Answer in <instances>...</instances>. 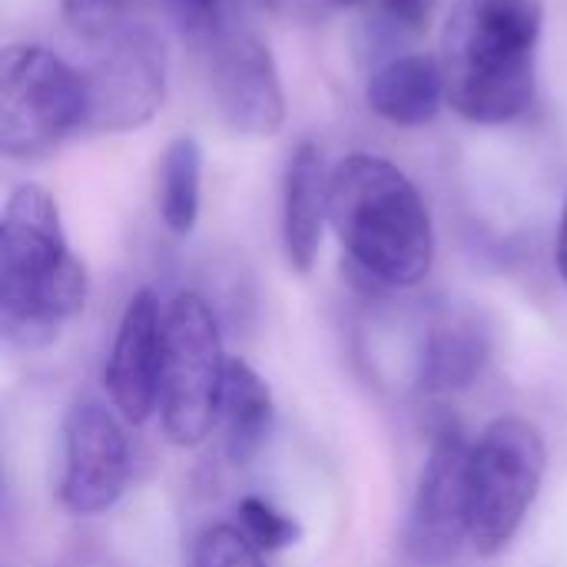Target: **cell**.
I'll return each mask as SVG.
<instances>
[{"label":"cell","instance_id":"cell-22","mask_svg":"<svg viewBox=\"0 0 567 567\" xmlns=\"http://www.w3.org/2000/svg\"><path fill=\"white\" fill-rule=\"evenodd\" d=\"M555 266H558V276L567 289V199L565 209H561V223H558V243H555Z\"/></svg>","mask_w":567,"mask_h":567},{"label":"cell","instance_id":"cell-13","mask_svg":"<svg viewBox=\"0 0 567 567\" xmlns=\"http://www.w3.org/2000/svg\"><path fill=\"white\" fill-rule=\"evenodd\" d=\"M365 103L375 116L392 126H425L449 103L445 73L439 56L429 53H392L379 60L365 83Z\"/></svg>","mask_w":567,"mask_h":567},{"label":"cell","instance_id":"cell-23","mask_svg":"<svg viewBox=\"0 0 567 567\" xmlns=\"http://www.w3.org/2000/svg\"><path fill=\"white\" fill-rule=\"evenodd\" d=\"M269 3H276V0H269Z\"/></svg>","mask_w":567,"mask_h":567},{"label":"cell","instance_id":"cell-11","mask_svg":"<svg viewBox=\"0 0 567 567\" xmlns=\"http://www.w3.org/2000/svg\"><path fill=\"white\" fill-rule=\"evenodd\" d=\"M163 312L153 289L133 292L126 302L106 369V399L126 425H143L159 402V362H163Z\"/></svg>","mask_w":567,"mask_h":567},{"label":"cell","instance_id":"cell-15","mask_svg":"<svg viewBox=\"0 0 567 567\" xmlns=\"http://www.w3.org/2000/svg\"><path fill=\"white\" fill-rule=\"evenodd\" d=\"M216 425L223 432V449L233 465H249L272 435L276 425L272 389L246 359H229Z\"/></svg>","mask_w":567,"mask_h":567},{"label":"cell","instance_id":"cell-18","mask_svg":"<svg viewBox=\"0 0 567 567\" xmlns=\"http://www.w3.org/2000/svg\"><path fill=\"white\" fill-rule=\"evenodd\" d=\"M236 515H239V528L246 532V538H249L259 551H266V555L286 551V548H292V545L302 542V525H299L292 515L279 512V508H276L272 502H266V498H256V495L243 498V502L236 505Z\"/></svg>","mask_w":567,"mask_h":567},{"label":"cell","instance_id":"cell-21","mask_svg":"<svg viewBox=\"0 0 567 567\" xmlns=\"http://www.w3.org/2000/svg\"><path fill=\"white\" fill-rule=\"evenodd\" d=\"M133 0H60V10L66 17V23L86 37V40H106L113 37L126 17Z\"/></svg>","mask_w":567,"mask_h":567},{"label":"cell","instance_id":"cell-16","mask_svg":"<svg viewBox=\"0 0 567 567\" xmlns=\"http://www.w3.org/2000/svg\"><path fill=\"white\" fill-rule=\"evenodd\" d=\"M159 219L173 236H189L199 223L203 206V146L196 136H176L159 163L156 189Z\"/></svg>","mask_w":567,"mask_h":567},{"label":"cell","instance_id":"cell-2","mask_svg":"<svg viewBox=\"0 0 567 567\" xmlns=\"http://www.w3.org/2000/svg\"><path fill=\"white\" fill-rule=\"evenodd\" d=\"M90 276L70 249L56 199L33 183L7 196L0 219V332L17 349H47L86 306Z\"/></svg>","mask_w":567,"mask_h":567},{"label":"cell","instance_id":"cell-6","mask_svg":"<svg viewBox=\"0 0 567 567\" xmlns=\"http://www.w3.org/2000/svg\"><path fill=\"white\" fill-rule=\"evenodd\" d=\"M86 130L83 70L40 43H10L0 56V150L40 159Z\"/></svg>","mask_w":567,"mask_h":567},{"label":"cell","instance_id":"cell-8","mask_svg":"<svg viewBox=\"0 0 567 567\" xmlns=\"http://www.w3.org/2000/svg\"><path fill=\"white\" fill-rule=\"evenodd\" d=\"M130 482V442L113 405L83 395L63 415L60 502L70 515L110 512Z\"/></svg>","mask_w":567,"mask_h":567},{"label":"cell","instance_id":"cell-20","mask_svg":"<svg viewBox=\"0 0 567 567\" xmlns=\"http://www.w3.org/2000/svg\"><path fill=\"white\" fill-rule=\"evenodd\" d=\"M166 3L176 13V20L189 30V37H196L203 47L219 33L233 30L239 13V0H166Z\"/></svg>","mask_w":567,"mask_h":567},{"label":"cell","instance_id":"cell-12","mask_svg":"<svg viewBox=\"0 0 567 567\" xmlns=\"http://www.w3.org/2000/svg\"><path fill=\"white\" fill-rule=\"evenodd\" d=\"M329 226V173L319 143L302 140L286 166L282 183V249L286 262L306 276L312 272Z\"/></svg>","mask_w":567,"mask_h":567},{"label":"cell","instance_id":"cell-4","mask_svg":"<svg viewBox=\"0 0 567 567\" xmlns=\"http://www.w3.org/2000/svg\"><path fill=\"white\" fill-rule=\"evenodd\" d=\"M548 475V442L522 415H502L472 445L468 462V545L498 558L522 532Z\"/></svg>","mask_w":567,"mask_h":567},{"label":"cell","instance_id":"cell-19","mask_svg":"<svg viewBox=\"0 0 567 567\" xmlns=\"http://www.w3.org/2000/svg\"><path fill=\"white\" fill-rule=\"evenodd\" d=\"M262 555L266 551L233 525H213L196 542V567H266Z\"/></svg>","mask_w":567,"mask_h":567},{"label":"cell","instance_id":"cell-5","mask_svg":"<svg viewBox=\"0 0 567 567\" xmlns=\"http://www.w3.org/2000/svg\"><path fill=\"white\" fill-rule=\"evenodd\" d=\"M226 349L213 306L199 292H179L163 312V362L156 415L163 435L193 449L203 445L216 422L226 385Z\"/></svg>","mask_w":567,"mask_h":567},{"label":"cell","instance_id":"cell-7","mask_svg":"<svg viewBox=\"0 0 567 567\" xmlns=\"http://www.w3.org/2000/svg\"><path fill=\"white\" fill-rule=\"evenodd\" d=\"M86 133L143 130L166 103L169 53L156 30L126 23L83 66Z\"/></svg>","mask_w":567,"mask_h":567},{"label":"cell","instance_id":"cell-17","mask_svg":"<svg viewBox=\"0 0 567 567\" xmlns=\"http://www.w3.org/2000/svg\"><path fill=\"white\" fill-rule=\"evenodd\" d=\"M342 10H362L365 50L385 53L419 40L429 30L439 0H329Z\"/></svg>","mask_w":567,"mask_h":567},{"label":"cell","instance_id":"cell-14","mask_svg":"<svg viewBox=\"0 0 567 567\" xmlns=\"http://www.w3.org/2000/svg\"><path fill=\"white\" fill-rule=\"evenodd\" d=\"M488 332L472 316H442L429 326L422 359H419V389L429 395H449L468 389L488 362Z\"/></svg>","mask_w":567,"mask_h":567},{"label":"cell","instance_id":"cell-3","mask_svg":"<svg viewBox=\"0 0 567 567\" xmlns=\"http://www.w3.org/2000/svg\"><path fill=\"white\" fill-rule=\"evenodd\" d=\"M329 226L346 256L389 289H412L435 266L425 196L392 159L349 153L329 173Z\"/></svg>","mask_w":567,"mask_h":567},{"label":"cell","instance_id":"cell-1","mask_svg":"<svg viewBox=\"0 0 567 567\" xmlns=\"http://www.w3.org/2000/svg\"><path fill=\"white\" fill-rule=\"evenodd\" d=\"M545 0H455L442 30L452 110L475 126H505L535 100Z\"/></svg>","mask_w":567,"mask_h":567},{"label":"cell","instance_id":"cell-10","mask_svg":"<svg viewBox=\"0 0 567 567\" xmlns=\"http://www.w3.org/2000/svg\"><path fill=\"white\" fill-rule=\"evenodd\" d=\"M219 116L239 136H276L286 126V90L272 50L243 27L206 43Z\"/></svg>","mask_w":567,"mask_h":567},{"label":"cell","instance_id":"cell-9","mask_svg":"<svg viewBox=\"0 0 567 567\" xmlns=\"http://www.w3.org/2000/svg\"><path fill=\"white\" fill-rule=\"evenodd\" d=\"M468 462L472 442L458 429H442L419 472L405 548L422 565L452 561L468 542Z\"/></svg>","mask_w":567,"mask_h":567}]
</instances>
